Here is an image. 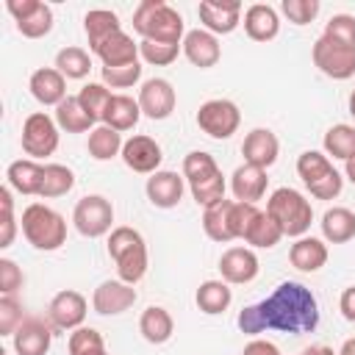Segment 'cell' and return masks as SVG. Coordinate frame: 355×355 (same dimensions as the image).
<instances>
[{
	"instance_id": "4",
	"label": "cell",
	"mask_w": 355,
	"mask_h": 355,
	"mask_svg": "<svg viewBox=\"0 0 355 355\" xmlns=\"http://www.w3.org/2000/svg\"><path fill=\"white\" fill-rule=\"evenodd\" d=\"M183 178L191 189V197L197 200V205L208 208L219 200H225V175L216 166L211 153L202 150H191L183 158Z\"/></svg>"
},
{
	"instance_id": "31",
	"label": "cell",
	"mask_w": 355,
	"mask_h": 355,
	"mask_svg": "<svg viewBox=\"0 0 355 355\" xmlns=\"http://www.w3.org/2000/svg\"><path fill=\"white\" fill-rule=\"evenodd\" d=\"M319 225H322V236L330 244H344V241L355 239V214L349 208H341V205L327 208Z\"/></svg>"
},
{
	"instance_id": "53",
	"label": "cell",
	"mask_w": 355,
	"mask_h": 355,
	"mask_svg": "<svg viewBox=\"0 0 355 355\" xmlns=\"http://www.w3.org/2000/svg\"><path fill=\"white\" fill-rule=\"evenodd\" d=\"M300 355H338V352H333L327 344H313V347H308V349H302Z\"/></svg>"
},
{
	"instance_id": "3",
	"label": "cell",
	"mask_w": 355,
	"mask_h": 355,
	"mask_svg": "<svg viewBox=\"0 0 355 355\" xmlns=\"http://www.w3.org/2000/svg\"><path fill=\"white\" fill-rule=\"evenodd\" d=\"M108 255L116 263L119 280L136 286L147 275V244L136 227H114L108 236Z\"/></svg>"
},
{
	"instance_id": "52",
	"label": "cell",
	"mask_w": 355,
	"mask_h": 355,
	"mask_svg": "<svg viewBox=\"0 0 355 355\" xmlns=\"http://www.w3.org/2000/svg\"><path fill=\"white\" fill-rule=\"evenodd\" d=\"M338 308H341V313H344L347 322H355V286H349V288L341 291Z\"/></svg>"
},
{
	"instance_id": "11",
	"label": "cell",
	"mask_w": 355,
	"mask_h": 355,
	"mask_svg": "<svg viewBox=\"0 0 355 355\" xmlns=\"http://www.w3.org/2000/svg\"><path fill=\"white\" fill-rule=\"evenodd\" d=\"M55 147H58V122L44 111L31 114L22 122V150L36 161L53 155Z\"/></svg>"
},
{
	"instance_id": "9",
	"label": "cell",
	"mask_w": 355,
	"mask_h": 355,
	"mask_svg": "<svg viewBox=\"0 0 355 355\" xmlns=\"http://www.w3.org/2000/svg\"><path fill=\"white\" fill-rule=\"evenodd\" d=\"M197 125L211 139H230L241 125V111L233 100H205L197 111Z\"/></svg>"
},
{
	"instance_id": "50",
	"label": "cell",
	"mask_w": 355,
	"mask_h": 355,
	"mask_svg": "<svg viewBox=\"0 0 355 355\" xmlns=\"http://www.w3.org/2000/svg\"><path fill=\"white\" fill-rule=\"evenodd\" d=\"M22 283H25L22 269L11 258H0V294H17Z\"/></svg>"
},
{
	"instance_id": "46",
	"label": "cell",
	"mask_w": 355,
	"mask_h": 355,
	"mask_svg": "<svg viewBox=\"0 0 355 355\" xmlns=\"http://www.w3.org/2000/svg\"><path fill=\"white\" fill-rule=\"evenodd\" d=\"M100 75H103V83L105 86H111V89H128V86H133L141 78V64L133 61V64H125V67H103Z\"/></svg>"
},
{
	"instance_id": "14",
	"label": "cell",
	"mask_w": 355,
	"mask_h": 355,
	"mask_svg": "<svg viewBox=\"0 0 355 355\" xmlns=\"http://www.w3.org/2000/svg\"><path fill=\"white\" fill-rule=\"evenodd\" d=\"M175 89L166 78H150L139 89V108L150 119H166L175 111Z\"/></svg>"
},
{
	"instance_id": "51",
	"label": "cell",
	"mask_w": 355,
	"mask_h": 355,
	"mask_svg": "<svg viewBox=\"0 0 355 355\" xmlns=\"http://www.w3.org/2000/svg\"><path fill=\"white\" fill-rule=\"evenodd\" d=\"M241 355H280V349L272 344V341H263V338H252L244 349H241Z\"/></svg>"
},
{
	"instance_id": "23",
	"label": "cell",
	"mask_w": 355,
	"mask_h": 355,
	"mask_svg": "<svg viewBox=\"0 0 355 355\" xmlns=\"http://www.w3.org/2000/svg\"><path fill=\"white\" fill-rule=\"evenodd\" d=\"M183 55L194 67L208 69L222 58V47H219V39L214 33H208L205 28H197V31H189L183 36Z\"/></svg>"
},
{
	"instance_id": "55",
	"label": "cell",
	"mask_w": 355,
	"mask_h": 355,
	"mask_svg": "<svg viewBox=\"0 0 355 355\" xmlns=\"http://www.w3.org/2000/svg\"><path fill=\"white\" fill-rule=\"evenodd\" d=\"M344 172H347V178L355 183V158H349V161H344Z\"/></svg>"
},
{
	"instance_id": "32",
	"label": "cell",
	"mask_w": 355,
	"mask_h": 355,
	"mask_svg": "<svg viewBox=\"0 0 355 355\" xmlns=\"http://www.w3.org/2000/svg\"><path fill=\"white\" fill-rule=\"evenodd\" d=\"M86 147H89V155H92L94 161H111L114 155H122L125 141H122V133H116L114 128L97 125V128L89 130Z\"/></svg>"
},
{
	"instance_id": "56",
	"label": "cell",
	"mask_w": 355,
	"mask_h": 355,
	"mask_svg": "<svg viewBox=\"0 0 355 355\" xmlns=\"http://www.w3.org/2000/svg\"><path fill=\"white\" fill-rule=\"evenodd\" d=\"M349 114L355 116V89H352V94H349Z\"/></svg>"
},
{
	"instance_id": "18",
	"label": "cell",
	"mask_w": 355,
	"mask_h": 355,
	"mask_svg": "<svg viewBox=\"0 0 355 355\" xmlns=\"http://www.w3.org/2000/svg\"><path fill=\"white\" fill-rule=\"evenodd\" d=\"M197 14H200V22L205 25L208 33L225 36V33H233L241 22V3H236V0H202Z\"/></svg>"
},
{
	"instance_id": "44",
	"label": "cell",
	"mask_w": 355,
	"mask_h": 355,
	"mask_svg": "<svg viewBox=\"0 0 355 355\" xmlns=\"http://www.w3.org/2000/svg\"><path fill=\"white\" fill-rule=\"evenodd\" d=\"M322 36L330 39V42H336V44H341V47L355 50V17H349V14H336V17H330Z\"/></svg>"
},
{
	"instance_id": "17",
	"label": "cell",
	"mask_w": 355,
	"mask_h": 355,
	"mask_svg": "<svg viewBox=\"0 0 355 355\" xmlns=\"http://www.w3.org/2000/svg\"><path fill=\"white\" fill-rule=\"evenodd\" d=\"M53 324L39 319V316H25V322L17 327L14 338V352L17 355H47L53 344Z\"/></svg>"
},
{
	"instance_id": "40",
	"label": "cell",
	"mask_w": 355,
	"mask_h": 355,
	"mask_svg": "<svg viewBox=\"0 0 355 355\" xmlns=\"http://www.w3.org/2000/svg\"><path fill=\"white\" fill-rule=\"evenodd\" d=\"M75 186V175L69 166L64 164H44V180H42V191L39 197H64L67 191H72Z\"/></svg>"
},
{
	"instance_id": "26",
	"label": "cell",
	"mask_w": 355,
	"mask_h": 355,
	"mask_svg": "<svg viewBox=\"0 0 355 355\" xmlns=\"http://www.w3.org/2000/svg\"><path fill=\"white\" fill-rule=\"evenodd\" d=\"M244 31L252 42H272L280 33L277 11L269 3H252L244 11Z\"/></svg>"
},
{
	"instance_id": "37",
	"label": "cell",
	"mask_w": 355,
	"mask_h": 355,
	"mask_svg": "<svg viewBox=\"0 0 355 355\" xmlns=\"http://www.w3.org/2000/svg\"><path fill=\"white\" fill-rule=\"evenodd\" d=\"M324 153L333 155V158H341V161H349L355 158V128L347 125V122H338L333 125L327 133H324Z\"/></svg>"
},
{
	"instance_id": "22",
	"label": "cell",
	"mask_w": 355,
	"mask_h": 355,
	"mask_svg": "<svg viewBox=\"0 0 355 355\" xmlns=\"http://www.w3.org/2000/svg\"><path fill=\"white\" fill-rule=\"evenodd\" d=\"M28 89L36 103L42 105H61L67 100V78L55 67H42L31 75Z\"/></svg>"
},
{
	"instance_id": "41",
	"label": "cell",
	"mask_w": 355,
	"mask_h": 355,
	"mask_svg": "<svg viewBox=\"0 0 355 355\" xmlns=\"http://www.w3.org/2000/svg\"><path fill=\"white\" fill-rule=\"evenodd\" d=\"M111 97H114V94H111V89H108L105 83H86V86L78 92V103L83 105V111H86L94 122H103Z\"/></svg>"
},
{
	"instance_id": "5",
	"label": "cell",
	"mask_w": 355,
	"mask_h": 355,
	"mask_svg": "<svg viewBox=\"0 0 355 355\" xmlns=\"http://www.w3.org/2000/svg\"><path fill=\"white\" fill-rule=\"evenodd\" d=\"M266 214L277 222L283 236H291V239H302L313 222L311 200H305V194H300L297 189H288V186H280L269 194Z\"/></svg>"
},
{
	"instance_id": "39",
	"label": "cell",
	"mask_w": 355,
	"mask_h": 355,
	"mask_svg": "<svg viewBox=\"0 0 355 355\" xmlns=\"http://www.w3.org/2000/svg\"><path fill=\"white\" fill-rule=\"evenodd\" d=\"M55 69L64 75V78H72V80H80L89 75L92 69V58L83 47H64L58 50L55 55Z\"/></svg>"
},
{
	"instance_id": "20",
	"label": "cell",
	"mask_w": 355,
	"mask_h": 355,
	"mask_svg": "<svg viewBox=\"0 0 355 355\" xmlns=\"http://www.w3.org/2000/svg\"><path fill=\"white\" fill-rule=\"evenodd\" d=\"M277 153H280V141L269 128H252L241 141L244 164H252L258 169L272 166L277 161Z\"/></svg>"
},
{
	"instance_id": "2",
	"label": "cell",
	"mask_w": 355,
	"mask_h": 355,
	"mask_svg": "<svg viewBox=\"0 0 355 355\" xmlns=\"http://www.w3.org/2000/svg\"><path fill=\"white\" fill-rule=\"evenodd\" d=\"M133 31L150 42L183 44V17L164 0H141L133 11Z\"/></svg>"
},
{
	"instance_id": "8",
	"label": "cell",
	"mask_w": 355,
	"mask_h": 355,
	"mask_svg": "<svg viewBox=\"0 0 355 355\" xmlns=\"http://www.w3.org/2000/svg\"><path fill=\"white\" fill-rule=\"evenodd\" d=\"M72 222H75V230L86 239H100L105 236L114 222V205L111 200H105L103 194H86L75 202V211H72Z\"/></svg>"
},
{
	"instance_id": "25",
	"label": "cell",
	"mask_w": 355,
	"mask_h": 355,
	"mask_svg": "<svg viewBox=\"0 0 355 355\" xmlns=\"http://www.w3.org/2000/svg\"><path fill=\"white\" fill-rule=\"evenodd\" d=\"M92 53L103 61V67H125V64L139 61V44H136L125 31L111 33V36L103 39Z\"/></svg>"
},
{
	"instance_id": "47",
	"label": "cell",
	"mask_w": 355,
	"mask_h": 355,
	"mask_svg": "<svg viewBox=\"0 0 355 355\" xmlns=\"http://www.w3.org/2000/svg\"><path fill=\"white\" fill-rule=\"evenodd\" d=\"M258 214L261 211L252 202L230 200V233H233V239H247V230H250V225L255 222Z\"/></svg>"
},
{
	"instance_id": "15",
	"label": "cell",
	"mask_w": 355,
	"mask_h": 355,
	"mask_svg": "<svg viewBox=\"0 0 355 355\" xmlns=\"http://www.w3.org/2000/svg\"><path fill=\"white\" fill-rule=\"evenodd\" d=\"M258 255L250 250V247H227L219 258V272H222V280L230 283V286H244V283H252L258 277Z\"/></svg>"
},
{
	"instance_id": "12",
	"label": "cell",
	"mask_w": 355,
	"mask_h": 355,
	"mask_svg": "<svg viewBox=\"0 0 355 355\" xmlns=\"http://www.w3.org/2000/svg\"><path fill=\"white\" fill-rule=\"evenodd\" d=\"M311 55H313V64L319 67V72L333 78V80H347L355 75V50L341 47L324 36H319L313 42Z\"/></svg>"
},
{
	"instance_id": "6",
	"label": "cell",
	"mask_w": 355,
	"mask_h": 355,
	"mask_svg": "<svg viewBox=\"0 0 355 355\" xmlns=\"http://www.w3.org/2000/svg\"><path fill=\"white\" fill-rule=\"evenodd\" d=\"M22 236L36 250L53 252L67 241V222L55 208L44 202H31L22 211Z\"/></svg>"
},
{
	"instance_id": "36",
	"label": "cell",
	"mask_w": 355,
	"mask_h": 355,
	"mask_svg": "<svg viewBox=\"0 0 355 355\" xmlns=\"http://www.w3.org/2000/svg\"><path fill=\"white\" fill-rule=\"evenodd\" d=\"M55 122L67 133H83V130H92V125H94V119L83 111L78 97H67L61 105H55Z\"/></svg>"
},
{
	"instance_id": "24",
	"label": "cell",
	"mask_w": 355,
	"mask_h": 355,
	"mask_svg": "<svg viewBox=\"0 0 355 355\" xmlns=\"http://www.w3.org/2000/svg\"><path fill=\"white\" fill-rule=\"evenodd\" d=\"M266 169H258L252 164H241L233 175H230V191L239 202H258L263 194H266Z\"/></svg>"
},
{
	"instance_id": "10",
	"label": "cell",
	"mask_w": 355,
	"mask_h": 355,
	"mask_svg": "<svg viewBox=\"0 0 355 355\" xmlns=\"http://www.w3.org/2000/svg\"><path fill=\"white\" fill-rule=\"evenodd\" d=\"M6 11L25 39H42L53 31V8L42 0H6Z\"/></svg>"
},
{
	"instance_id": "45",
	"label": "cell",
	"mask_w": 355,
	"mask_h": 355,
	"mask_svg": "<svg viewBox=\"0 0 355 355\" xmlns=\"http://www.w3.org/2000/svg\"><path fill=\"white\" fill-rule=\"evenodd\" d=\"M22 322H25L22 302L14 294H3L0 297V336H14Z\"/></svg>"
},
{
	"instance_id": "48",
	"label": "cell",
	"mask_w": 355,
	"mask_h": 355,
	"mask_svg": "<svg viewBox=\"0 0 355 355\" xmlns=\"http://www.w3.org/2000/svg\"><path fill=\"white\" fill-rule=\"evenodd\" d=\"M280 11L288 17V22L294 25H308L316 19L319 14V0H283Z\"/></svg>"
},
{
	"instance_id": "38",
	"label": "cell",
	"mask_w": 355,
	"mask_h": 355,
	"mask_svg": "<svg viewBox=\"0 0 355 355\" xmlns=\"http://www.w3.org/2000/svg\"><path fill=\"white\" fill-rule=\"evenodd\" d=\"M283 239V230L277 227V222L266 214V211H261L258 216H255V222L250 225V230H247V244L250 247H258V250H269V247H275L277 241Z\"/></svg>"
},
{
	"instance_id": "19",
	"label": "cell",
	"mask_w": 355,
	"mask_h": 355,
	"mask_svg": "<svg viewBox=\"0 0 355 355\" xmlns=\"http://www.w3.org/2000/svg\"><path fill=\"white\" fill-rule=\"evenodd\" d=\"M136 288L125 280H103L92 294V308L103 316H116L136 302Z\"/></svg>"
},
{
	"instance_id": "27",
	"label": "cell",
	"mask_w": 355,
	"mask_h": 355,
	"mask_svg": "<svg viewBox=\"0 0 355 355\" xmlns=\"http://www.w3.org/2000/svg\"><path fill=\"white\" fill-rule=\"evenodd\" d=\"M288 261L294 269L300 272H319L324 263H327V244L322 239H313V236H302L291 244L288 250Z\"/></svg>"
},
{
	"instance_id": "35",
	"label": "cell",
	"mask_w": 355,
	"mask_h": 355,
	"mask_svg": "<svg viewBox=\"0 0 355 355\" xmlns=\"http://www.w3.org/2000/svg\"><path fill=\"white\" fill-rule=\"evenodd\" d=\"M202 230L211 241H233L230 233V200H219L202 211Z\"/></svg>"
},
{
	"instance_id": "34",
	"label": "cell",
	"mask_w": 355,
	"mask_h": 355,
	"mask_svg": "<svg viewBox=\"0 0 355 355\" xmlns=\"http://www.w3.org/2000/svg\"><path fill=\"white\" fill-rule=\"evenodd\" d=\"M83 31L89 36V47L94 50L103 39H108L116 31H122V25H119V17L114 11H108V8H92L83 17Z\"/></svg>"
},
{
	"instance_id": "49",
	"label": "cell",
	"mask_w": 355,
	"mask_h": 355,
	"mask_svg": "<svg viewBox=\"0 0 355 355\" xmlns=\"http://www.w3.org/2000/svg\"><path fill=\"white\" fill-rule=\"evenodd\" d=\"M0 208H3V233H0V247H11L17 236V219H14V200L11 191L3 186L0 189Z\"/></svg>"
},
{
	"instance_id": "42",
	"label": "cell",
	"mask_w": 355,
	"mask_h": 355,
	"mask_svg": "<svg viewBox=\"0 0 355 355\" xmlns=\"http://www.w3.org/2000/svg\"><path fill=\"white\" fill-rule=\"evenodd\" d=\"M67 349H69V355H97L105 349V341L94 327H78L69 333Z\"/></svg>"
},
{
	"instance_id": "13",
	"label": "cell",
	"mask_w": 355,
	"mask_h": 355,
	"mask_svg": "<svg viewBox=\"0 0 355 355\" xmlns=\"http://www.w3.org/2000/svg\"><path fill=\"white\" fill-rule=\"evenodd\" d=\"M86 319V297L80 291L64 288L58 291L47 305V322L55 330H78Z\"/></svg>"
},
{
	"instance_id": "16",
	"label": "cell",
	"mask_w": 355,
	"mask_h": 355,
	"mask_svg": "<svg viewBox=\"0 0 355 355\" xmlns=\"http://www.w3.org/2000/svg\"><path fill=\"white\" fill-rule=\"evenodd\" d=\"M161 144L153 136H130L122 147V161L128 169L139 172V175H155L161 166Z\"/></svg>"
},
{
	"instance_id": "1",
	"label": "cell",
	"mask_w": 355,
	"mask_h": 355,
	"mask_svg": "<svg viewBox=\"0 0 355 355\" xmlns=\"http://www.w3.org/2000/svg\"><path fill=\"white\" fill-rule=\"evenodd\" d=\"M241 333H263V330H280V333H311L319 324V305L308 286L297 280L280 283L266 300L241 308L236 319Z\"/></svg>"
},
{
	"instance_id": "21",
	"label": "cell",
	"mask_w": 355,
	"mask_h": 355,
	"mask_svg": "<svg viewBox=\"0 0 355 355\" xmlns=\"http://www.w3.org/2000/svg\"><path fill=\"white\" fill-rule=\"evenodd\" d=\"M183 186H186V178L172 172V169H158L155 175L147 178V200L155 205V208H175L183 197Z\"/></svg>"
},
{
	"instance_id": "33",
	"label": "cell",
	"mask_w": 355,
	"mask_h": 355,
	"mask_svg": "<svg viewBox=\"0 0 355 355\" xmlns=\"http://www.w3.org/2000/svg\"><path fill=\"white\" fill-rule=\"evenodd\" d=\"M194 300H197V308L202 313L216 316V313L227 311V305L233 300V291H230V283H225V280H205V283H200Z\"/></svg>"
},
{
	"instance_id": "54",
	"label": "cell",
	"mask_w": 355,
	"mask_h": 355,
	"mask_svg": "<svg viewBox=\"0 0 355 355\" xmlns=\"http://www.w3.org/2000/svg\"><path fill=\"white\" fill-rule=\"evenodd\" d=\"M338 355H355V336H352V338H347V341L341 344Z\"/></svg>"
},
{
	"instance_id": "29",
	"label": "cell",
	"mask_w": 355,
	"mask_h": 355,
	"mask_svg": "<svg viewBox=\"0 0 355 355\" xmlns=\"http://www.w3.org/2000/svg\"><path fill=\"white\" fill-rule=\"evenodd\" d=\"M139 333L150 344H166L172 338V333H175V322H172L166 308L150 305V308H144V313L139 319Z\"/></svg>"
},
{
	"instance_id": "57",
	"label": "cell",
	"mask_w": 355,
	"mask_h": 355,
	"mask_svg": "<svg viewBox=\"0 0 355 355\" xmlns=\"http://www.w3.org/2000/svg\"><path fill=\"white\" fill-rule=\"evenodd\" d=\"M97 355H108V352H105V349H103V352H97Z\"/></svg>"
},
{
	"instance_id": "28",
	"label": "cell",
	"mask_w": 355,
	"mask_h": 355,
	"mask_svg": "<svg viewBox=\"0 0 355 355\" xmlns=\"http://www.w3.org/2000/svg\"><path fill=\"white\" fill-rule=\"evenodd\" d=\"M6 178H8V186L19 194H39L42 180H44V166L33 158H19V161L8 164Z\"/></svg>"
},
{
	"instance_id": "43",
	"label": "cell",
	"mask_w": 355,
	"mask_h": 355,
	"mask_svg": "<svg viewBox=\"0 0 355 355\" xmlns=\"http://www.w3.org/2000/svg\"><path fill=\"white\" fill-rule=\"evenodd\" d=\"M180 50H183V44H172V42H150V39H141L139 42V55L147 64H155V67L172 64Z\"/></svg>"
},
{
	"instance_id": "7",
	"label": "cell",
	"mask_w": 355,
	"mask_h": 355,
	"mask_svg": "<svg viewBox=\"0 0 355 355\" xmlns=\"http://www.w3.org/2000/svg\"><path fill=\"white\" fill-rule=\"evenodd\" d=\"M297 175L316 200H333L341 194L344 178L333 169L330 158L319 150H305L297 158Z\"/></svg>"
},
{
	"instance_id": "30",
	"label": "cell",
	"mask_w": 355,
	"mask_h": 355,
	"mask_svg": "<svg viewBox=\"0 0 355 355\" xmlns=\"http://www.w3.org/2000/svg\"><path fill=\"white\" fill-rule=\"evenodd\" d=\"M141 116V108H139V100L128 97V94H114L108 108H105V116H103V125L114 128L116 133L122 130H133L136 122Z\"/></svg>"
}]
</instances>
